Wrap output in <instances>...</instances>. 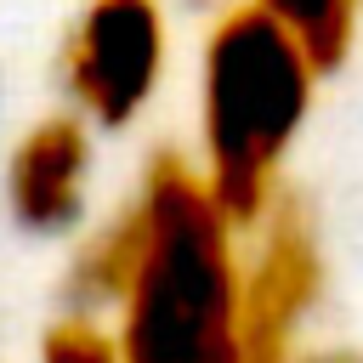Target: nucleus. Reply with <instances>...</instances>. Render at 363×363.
<instances>
[{"instance_id":"nucleus-1","label":"nucleus","mask_w":363,"mask_h":363,"mask_svg":"<svg viewBox=\"0 0 363 363\" xmlns=\"http://www.w3.org/2000/svg\"><path fill=\"white\" fill-rule=\"evenodd\" d=\"M74 312L108 318L119 363H250L238 221L193 159L159 153L74 267Z\"/></svg>"},{"instance_id":"nucleus-3","label":"nucleus","mask_w":363,"mask_h":363,"mask_svg":"<svg viewBox=\"0 0 363 363\" xmlns=\"http://www.w3.org/2000/svg\"><path fill=\"white\" fill-rule=\"evenodd\" d=\"M164 51L170 28L159 0H85L62 51L74 113L96 130L130 125L164 79Z\"/></svg>"},{"instance_id":"nucleus-6","label":"nucleus","mask_w":363,"mask_h":363,"mask_svg":"<svg viewBox=\"0 0 363 363\" xmlns=\"http://www.w3.org/2000/svg\"><path fill=\"white\" fill-rule=\"evenodd\" d=\"M244 6H255L261 17L289 28L323 68H335L346 57V45L357 34V11H363V0H244Z\"/></svg>"},{"instance_id":"nucleus-4","label":"nucleus","mask_w":363,"mask_h":363,"mask_svg":"<svg viewBox=\"0 0 363 363\" xmlns=\"http://www.w3.org/2000/svg\"><path fill=\"white\" fill-rule=\"evenodd\" d=\"M244 250V340L250 363H289L301 352V323L318 306L323 261L318 238L289 193H278L255 221L238 227Z\"/></svg>"},{"instance_id":"nucleus-8","label":"nucleus","mask_w":363,"mask_h":363,"mask_svg":"<svg viewBox=\"0 0 363 363\" xmlns=\"http://www.w3.org/2000/svg\"><path fill=\"white\" fill-rule=\"evenodd\" d=\"M289 363H363L357 352H295Z\"/></svg>"},{"instance_id":"nucleus-5","label":"nucleus","mask_w":363,"mask_h":363,"mask_svg":"<svg viewBox=\"0 0 363 363\" xmlns=\"http://www.w3.org/2000/svg\"><path fill=\"white\" fill-rule=\"evenodd\" d=\"M91 193V125L51 113L28 125L6 159V204L28 233H68Z\"/></svg>"},{"instance_id":"nucleus-2","label":"nucleus","mask_w":363,"mask_h":363,"mask_svg":"<svg viewBox=\"0 0 363 363\" xmlns=\"http://www.w3.org/2000/svg\"><path fill=\"white\" fill-rule=\"evenodd\" d=\"M323 62L255 6H227L199 57V176L244 227L284 193V159L312 113Z\"/></svg>"},{"instance_id":"nucleus-7","label":"nucleus","mask_w":363,"mask_h":363,"mask_svg":"<svg viewBox=\"0 0 363 363\" xmlns=\"http://www.w3.org/2000/svg\"><path fill=\"white\" fill-rule=\"evenodd\" d=\"M40 363H119V352H113V335L102 329V318L68 312V318H57L45 329Z\"/></svg>"}]
</instances>
